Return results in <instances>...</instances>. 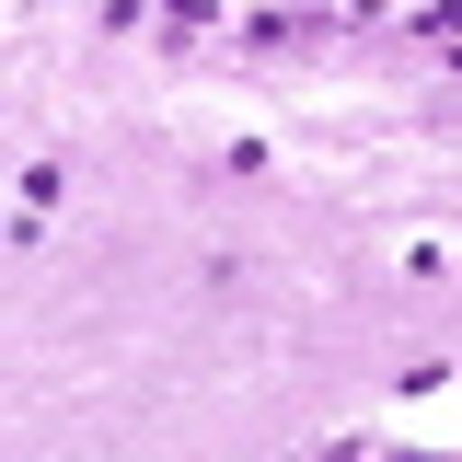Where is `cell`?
<instances>
[{
	"instance_id": "cell-1",
	"label": "cell",
	"mask_w": 462,
	"mask_h": 462,
	"mask_svg": "<svg viewBox=\"0 0 462 462\" xmlns=\"http://www.w3.org/2000/svg\"><path fill=\"white\" fill-rule=\"evenodd\" d=\"M404 35H416V47H462V0H416Z\"/></svg>"
},
{
	"instance_id": "cell-2",
	"label": "cell",
	"mask_w": 462,
	"mask_h": 462,
	"mask_svg": "<svg viewBox=\"0 0 462 462\" xmlns=\"http://www.w3.org/2000/svg\"><path fill=\"white\" fill-rule=\"evenodd\" d=\"M220 23V0H162V35H208Z\"/></svg>"
},
{
	"instance_id": "cell-3",
	"label": "cell",
	"mask_w": 462,
	"mask_h": 462,
	"mask_svg": "<svg viewBox=\"0 0 462 462\" xmlns=\"http://www.w3.org/2000/svg\"><path fill=\"white\" fill-rule=\"evenodd\" d=\"M382 12H393V0H346V23H382Z\"/></svg>"
}]
</instances>
